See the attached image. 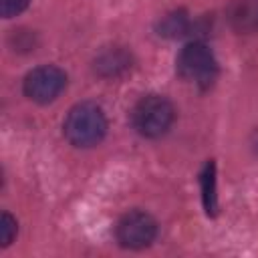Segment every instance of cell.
Wrapping results in <instances>:
<instances>
[{"instance_id": "6da1fadb", "label": "cell", "mask_w": 258, "mask_h": 258, "mask_svg": "<svg viewBox=\"0 0 258 258\" xmlns=\"http://www.w3.org/2000/svg\"><path fill=\"white\" fill-rule=\"evenodd\" d=\"M62 133L75 147H95L107 135V117L99 105L89 101L79 103L67 113Z\"/></svg>"}, {"instance_id": "7a4b0ae2", "label": "cell", "mask_w": 258, "mask_h": 258, "mask_svg": "<svg viewBox=\"0 0 258 258\" xmlns=\"http://www.w3.org/2000/svg\"><path fill=\"white\" fill-rule=\"evenodd\" d=\"M173 121H175V109L171 101L163 95H145L135 103L131 111L133 129L147 139H157L165 135L173 125Z\"/></svg>"}, {"instance_id": "3957f363", "label": "cell", "mask_w": 258, "mask_h": 258, "mask_svg": "<svg viewBox=\"0 0 258 258\" xmlns=\"http://www.w3.org/2000/svg\"><path fill=\"white\" fill-rule=\"evenodd\" d=\"M175 69L181 79L196 83L202 89L212 87L218 77V60L212 48L200 40H194L179 50Z\"/></svg>"}, {"instance_id": "277c9868", "label": "cell", "mask_w": 258, "mask_h": 258, "mask_svg": "<svg viewBox=\"0 0 258 258\" xmlns=\"http://www.w3.org/2000/svg\"><path fill=\"white\" fill-rule=\"evenodd\" d=\"M157 236V222L143 210H131L123 214L115 228L117 242L127 250L147 248Z\"/></svg>"}, {"instance_id": "5b68a950", "label": "cell", "mask_w": 258, "mask_h": 258, "mask_svg": "<svg viewBox=\"0 0 258 258\" xmlns=\"http://www.w3.org/2000/svg\"><path fill=\"white\" fill-rule=\"evenodd\" d=\"M64 87H67V75L62 69L54 64H42V67L32 69L24 77V83H22L24 95L30 101L40 103V105L52 103L62 93Z\"/></svg>"}, {"instance_id": "8992f818", "label": "cell", "mask_w": 258, "mask_h": 258, "mask_svg": "<svg viewBox=\"0 0 258 258\" xmlns=\"http://www.w3.org/2000/svg\"><path fill=\"white\" fill-rule=\"evenodd\" d=\"M228 20L238 34L258 32V0H234L228 10Z\"/></svg>"}, {"instance_id": "52a82bcc", "label": "cell", "mask_w": 258, "mask_h": 258, "mask_svg": "<svg viewBox=\"0 0 258 258\" xmlns=\"http://www.w3.org/2000/svg\"><path fill=\"white\" fill-rule=\"evenodd\" d=\"M129 67H131V56L123 48H109L95 58V73L105 79L117 77L125 73Z\"/></svg>"}, {"instance_id": "ba28073f", "label": "cell", "mask_w": 258, "mask_h": 258, "mask_svg": "<svg viewBox=\"0 0 258 258\" xmlns=\"http://www.w3.org/2000/svg\"><path fill=\"white\" fill-rule=\"evenodd\" d=\"M200 185H202V202H204L206 214L216 216V212H218V189H216V163L212 159L202 169Z\"/></svg>"}, {"instance_id": "9c48e42d", "label": "cell", "mask_w": 258, "mask_h": 258, "mask_svg": "<svg viewBox=\"0 0 258 258\" xmlns=\"http://www.w3.org/2000/svg\"><path fill=\"white\" fill-rule=\"evenodd\" d=\"M187 26H189V22H187V16H185L183 10L171 12V14H167V16L159 22V34H161V36L175 38V36L185 34V32H187Z\"/></svg>"}, {"instance_id": "30bf717a", "label": "cell", "mask_w": 258, "mask_h": 258, "mask_svg": "<svg viewBox=\"0 0 258 258\" xmlns=\"http://www.w3.org/2000/svg\"><path fill=\"white\" fill-rule=\"evenodd\" d=\"M16 230H18L16 220L8 212H4L2 218H0V246L2 248H6V246L12 244V240L16 238Z\"/></svg>"}, {"instance_id": "8fae6325", "label": "cell", "mask_w": 258, "mask_h": 258, "mask_svg": "<svg viewBox=\"0 0 258 258\" xmlns=\"http://www.w3.org/2000/svg\"><path fill=\"white\" fill-rule=\"evenodd\" d=\"M30 0H0V12L4 18H12L18 16L20 12H24L28 8Z\"/></svg>"}]
</instances>
